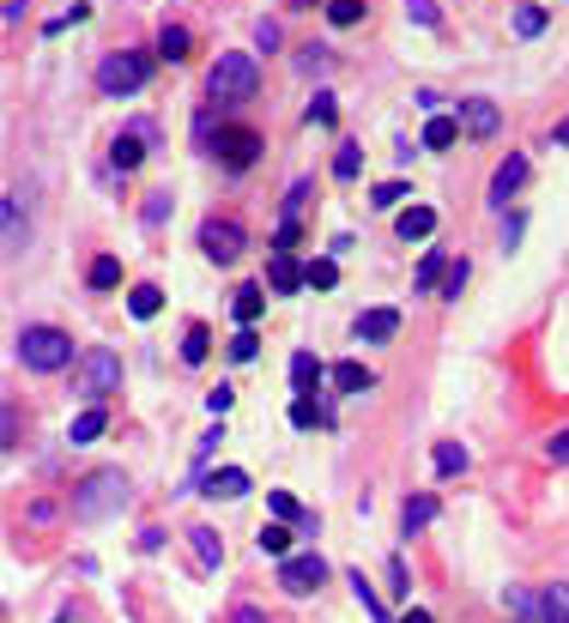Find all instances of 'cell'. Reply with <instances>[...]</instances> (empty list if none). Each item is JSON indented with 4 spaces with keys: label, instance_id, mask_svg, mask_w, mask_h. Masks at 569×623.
<instances>
[{
    "label": "cell",
    "instance_id": "cell-59",
    "mask_svg": "<svg viewBox=\"0 0 569 623\" xmlns=\"http://www.w3.org/2000/svg\"><path fill=\"white\" fill-rule=\"evenodd\" d=\"M291 7H315V0H291Z\"/></svg>",
    "mask_w": 569,
    "mask_h": 623
},
{
    "label": "cell",
    "instance_id": "cell-34",
    "mask_svg": "<svg viewBox=\"0 0 569 623\" xmlns=\"http://www.w3.org/2000/svg\"><path fill=\"white\" fill-rule=\"evenodd\" d=\"M406 195H413V188H406L400 176H394V183H375V188H370V207H375V212H394Z\"/></svg>",
    "mask_w": 569,
    "mask_h": 623
},
{
    "label": "cell",
    "instance_id": "cell-57",
    "mask_svg": "<svg viewBox=\"0 0 569 623\" xmlns=\"http://www.w3.org/2000/svg\"><path fill=\"white\" fill-rule=\"evenodd\" d=\"M551 145H569V116L557 121V133H551Z\"/></svg>",
    "mask_w": 569,
    "mask_h": 623
},
{
    "label": "cell",
    "instance_id": "cell-46",
    "mask_svg": "<svg viewBox=\"0 0 569 623\" xmlns=\"http://www.w3.org/2000/svg\"><path fill=\"white\" fill-rule=\"evenodd\" d=\"M406 19H413V25H425V31H437V25H442L437 0H406Z\"/></svg>",
    "mask_w": 569,
    "mask_h": 623
},
{
    "label": "cell",
    "instance_id": "cell-29",
    "mask_svg": "<svg viewBox=\"0 0 569 623\" xmlns=\"http://www.w3.org/2000/svg\"><path fill=\"white\" fill-rule=\"evenodd\" d=\"M85 285H91V291H116V285H121V260H116V255H97V260L85 267Z\"/></svg>",
    "mask_w": 569,
    "mask_h": 623
},
{
    "label": "cell",
    "instance_id": "cell-24",
    "mask_svg": "<svg viewBox=\"0 0 569 623\" xmlns=\"http://www.w3.org/2000/svg\"><path fill=\"white\" fill-rule=\"evenodd\" d=\"M327 381H334V393H370L375 388V376L363 364H351V357H346V364H334V376H327Z\"/></svg>",
    "mask_w": 569,
    "mask_h": 623
},
{
    "label": "cell",
    "instance_id": "cell-49",
    "mask_svg": "<svg viewBox=\"0 0 569 623\" xmlns=\"http://www.w3.org/2000/svg\"><path fill=\"white\" fill-rule=\"evenodd\" d=\"M388 587H394V593H413V575H406V557H388Z\"/></svg>",
    "mask_w": 569,
    "mask_h": 623
},
{
    "label": "cell",
    "instance_id": "cell-21",
    "mask_svg": "<svg viewBox=\"0 0 569 623\" xmlns=\"http://www.w3.org/2000/svg\"><path fill=\"white\" fill-rule=\"evenodd\" d=\"M260 309H267V291H260V285H236V297H231L236 327H255V321H260Z\"/></svg>",
    "mask_w": 569,
    "mask_h": 623
},
{
    "label": "cell",
    "instance_id": "cell-18",
    "mask_svg": "<svg viewBox=\"0 0 569 623\" xmlns=\"http://www.w3.org/2000/svg\"><path fill=\"white\" fill-rule=\"evenodd\" d=\"M394 231H400V243H425V236H437V212H430V207H406L400 219H394Z\"/></svg>",
    "mask_w": 569,
    "mask_h": 623
},
{
    "label": "cell",
    "instance_id": "cell-40",
    "mask_svg": "<svg viewBox=\"0 0 569 623\" xmlns=\"http://www.w3.org/2000/svg\"><path fill=\"white\" fill-rule=\"evenodd\" d=\"M303 116H310V128H334V121H339V104H334V97H327V92H315Z\"/></svg>",
    "mask_w": 569,
    "mask_h": 623
},
{
    "label": "cell",
    "instance_id": "cell-37",
    "mask_svg": "<svg viewBox=\"0 0 569 623\" xmlns=\"http://www.w3.org/2000/svg\"><path fill=\"white\" fill-rule=\"evenodd\" d=\"M503 606L515 611V618L539 623V593H527V587H503Z\"/></svg>",
    "mask_w": 569,
    "mask_h": 623
},
{
    "label": "cell",
    "instance_id": "cell-27",
    "mask_svg": "<svg viewBox=\"0 0 569 623\" xmlns=\"http://www.w3.org/2000/svg\"><path fill=\"white\" fill-rule=\"evenodd\" d=\"M449 267H454V260L442 255V248H425V260H418V279H413V285H418V291H437L442 279H449Z\"/></svg>",
    "mask_w": 569,
    "mask_h": 623
},
{
    "label": "cell",
    "instance_id": "cell-12",
    "mask_svg": "<svg viewBox=\"0 0 569 623\" xmlns=\"http://www.w3.org/2000/svg\"><path fill=\"white\" fill-rule=\"evenodd\" d=\"M521 183H527V157H521V152H509L503 164H497V176H491V195H485V200H491V207L503 212V207H509V195H521Z\"/></svg>",
    "mask_w": 569,
    "mask_h": 623
},
{
    "label": "cell",
    "instance_id": "cell-11",
    "mask_svg": "<svg viewBox=\"0 0 569 623\" xmlns=\"http://www.w3.org/2000/svg\"><path fill=\"white\" fill-rule=\"evenodd\" d=\"M394 333H400V309H363L351 321V339H363V345H394Z\"/></svg>",
    "mask_w": 569,
    "mask_h": 623
},
{
    "label": "cell",
    "instance_id": "cell-31",
    "mask_svg": "<svg viewBox=\"0 0 569 623\" xmlns=\"http://www.w3.org/2000/svg\"><path fill=\"white\" fill-rule=\"evenodd\" d=\"M346 581H351V599H358V606H363V611H370V618H375V623H394V618H388V606H382V599H375V587H370V581H363V569H351V575H346Z\"/></svg>",
    "mask_w": 569,
    "mask_h": 623
},
{
    "label": "cell",
    "instance_id": "cell-58",
    "mask_svg": "<svg viewBox=\"0 0 569 623\" xmlns=\"http://www.w3.org/2000/svg\"><path fill=\"white\" fill-rule=\"evenodd\" d=\"M400 623H430V611H406V618Z\"/></svg>",
    "mask_w": 569,
    "mask_h": 623
},
{
    "label": "cell",
    "instance_id": "cell-33",
    "mask_svg": "<svg viewBox=\"0 0 569 623\" xmlns=\"http://www.w3.org/2000/svg\"><path fill=\"white\" fill-rule=\"evenodd\" d=\"M327 25H334V31L363 25V0H327Z\"/></svg>",
    "mask_w": 569,
    "mask_h": 623
},
{
    "label": "cell",
    "instance_id": "cell-4",
    "mask_svg": "<svg viewBox=\"0 0 569 623\" xmlns=\"http://www.w3.org/2000/svg\"><path fill=\"white\" fill-rule=\"evenodd\" d=\"M73 388L85 393L91 405H104L109 393L121 388V357H116V351H109V345H91L85 357H79V364H73Z\"/></svg>",
    "mask_w": 569,
    "mask_h": 623
},
{
    "label": "cell",
    "instance_id": "cell-22",
    "mask_svg": "<svg viewBox=\"0 0 569 623\" xmlns=\"http://www.w3.org/2000/svg\"><path fill=\"white\" fill-rule=\"evenodd\" d=\"M291 532H298V527H284V520H267V527L255 532V545L267 551L272 563H284V557H291Z\"/></svg>",
    "mask_w": 569,
    "mask_h": 623
},
{
    "label": "cell",
    "instance_id": "cell-2",
    "mask_svg": "<svg viewBox=\"0 0 569 623\" xmlns=\"http://www.w3.org/2000/svg\"><path fill=\"white\" fill-rule=\"evenodd\" d=\"M19 364L31 369V376H55V369H67L73 364V339L61 333V327H49V321H37V327H19Z\"/></svg>",
    "mask_w": 569,
    "mask_h": 623
},
{
    "label": "cell",
    "instance_id": "cell-39",
    "mask_svg": "<svg viewBox=\"0 0 569 623\" xmlns=\"http://www.w3.org/2000/svg\"><path fill=\"white\" fill-rule=\"evenodd\" d=\"M539 31H545V7H533V0H527V7H515V37L533 43Z\"/></svg>",
    "mask_w": 569,
    "mask_h": 623
},
{
    "label": "cell",
    "instance_id": "cell-9",
    "mask_svg": "<svg viewBox=\"0 0 569 623\" xmlns=\"http://www.w3.org/2000/svg\"><path fill=\"white\" fill-rule=\"evenodd\" d=\"M219 164L231 169V176H243V169H255V157H260V133L255 128H219Z\"/></svg>",
    "mask_w": 569,
    "mask_h": 623
},
{
    "label": "cell",
    "instance_id": "cell-44",
    "mask_svg": "<svg viewBox=\"0 0 569 623\" xmlns=\"http://www.w3.org/2000/svg\"><path fill=\"white\" fill-rule=\"evenodd\" d=\"M327 61H334V55H327L322 43H303V55H298V73H310V79H315V73H327Z\"/></svg>",
    "mask_w": 569,
    "mask_h": 623
},
{
    "label": "cell",
    "instance_id": "cell-53",
    "mask_svg": "<svg viewBox=\"0 0 569 623\" xmlns=\"http://www.w3.org/2000/svg\"><path fill=\"white\" fill-rule=\"evenodd\" d=\"M521 231H527V219H521V212H509V219H503V248H515Z\"/></svg>",
    "mask_w": 569,
    "mask_h": 623
},
{
    "label": "cell",
    "instance_id": "cell-45",
    "mask_svg": "<svg viewBox=\"0 0 569 623\" xmlns=\"http://www.w3.org/2000/svg\"><path fill=\"white\" fill-rule=\"evenodd\" d=\"M466 279H473V267H466V255L461 260H454V267H449V279H442V291H437V297H461V291H466Z\"/></svg>",
    "mask_w": 569,
    "mask_h": 623
},
{
    "label": "cell",
    "instance_id": "cell-17",
    "mask_svg": "<svg viewBox=\"0 0 569 623\" xmlns=\"http://www.w3.org/2000/svg\"><path fill=\"white\" fill-rule=\"evenodd\" d=\"M454 140H461V116H430L425 133H418V145H425V152H449Z\"/></svg>",
    "mask_w": 569,
    "mask_h": 623
},
{
    "label": "cell",
    "instance_id": "cell-42",
    "mask_svg": "<svg viewBox=\"0 0 569 623\" xmlns=\"http://www.w3.org/2000/svg\"><path fill=\"white\" fill-rule=\"evenodd\" d=\"M255 351H260V333H255V327H236V339H231V364H255Z\"/></svg>",
    "mask_w": 569,
    "mask_h": 623
},
{
    "label": "cell",
    "instance_id": "cell-16",
    "mask_svg": "<svg viewBox=\"0 0 569 623\" xmlns=\"http://www.w3.org/2000/svg\"><path fill=\"white\" fill-rule=\"evenodd\" d=\"M437 515H442V503H437V496H430V491L406 496V503H400V532H406V539H413V532H425V527H430V520H437Z\"/></svg>",
    "mask_w": 569,
    "mask_h": 623
},
{
    "label": "cell",
    "instance_id": "cell-20",
    "mask_svg": "<svg viewBox=\"0 0 569 623\" xmlns=\"http://www.w3.org/2000/svg\"><path fill=\"white\" fill-rule=\"evenodd\" d=\"M188 545H195V563L200 569H219L224 563V539L212 527H188Z\"/></svg>",
    "mask_w": 569,
    "mask_h": 623
},
{
    "label": "cell",
    "instance_id": "cell-35",
    "mask_svg": "<svg viewBox=\"0 0 569 623\" xmlns=\"http://www.w3.org/2000/svg\"><path fill=\"white\" fill-rule=\"evenodd\" d=\"M267 515L284 520V527H298V520H303V503H298L291 491H272V496H267Z\"/></svg>",
    "mask_w": 569,
    "mask_h": 623
},
{
    "label": "cell",
    "instance_id": "cell-25",
    "mask_svg": "<svg viewBox=\"0 0 569 623\" xmlns=\"http://www.w3.org/2000/svg\"><path fill=\"white\" fill-rule=\"evenodd\" d=\"M0 219H7V255H25V212H19V195L0 200Z\"/></svg>",
    "mask_w": 569,
    "mask_h": 623
},
{
    "label": "cell",
    "instance_id": "cell-14",
    "mask_svg": "<svg viewBox=\"0 0 569 623\" xmlns=\"http://www.w3.org/2000/svg\"><path fill=\"white\" fill-rule=\"evenodd\" d=\"M334 376V369L315 357V351H291V388H298V400H315V388Z\"/></svg>",
    "mask_w": 569,
    "mask_h": 623
},
{
    "label": "cell",
    "instance_id": "cell-23",
    "mask_svg": "<svg viewBox=\"0 0 569 623\" xmlns=\"http://www.w3.org/2000/svg\"><path fill=\"white\" fill-rule=\"evenodd\" d=\"M109 430V412L104 405H85V412L73 418V430H67V442H79V448H85V442H97Z\"/></svg>",
    "mask_w": 569,
    "mask_h": 623
},
{
    "label": "cell",
    "instance_id": "cell-10",
    "mask_svg": "<svg viewBox=\"0 0 569 623\" xmlns=\"http://www.w3.org/2000/svg\"><path fill=\"white\" fill-rule=\"evenodd\" d=\"M461 133L466 140H497V128H503V109L491 104V97H461Z\"/></svg>",
    "mask_w": 569,
    "mask_h": 623
},
{
    "label": "cell",
    "instance_id": "cell-30",
    "mask_svg": "<svg viewBox=\"0 0 569 623\" xmlns=\"http://www.w3.org/2000/svg\"><path fill=\"white\" fill-rule=\"evenodd\" d=\"M430 467H437L442 479H454V472H466V467H473V455H466L461 442H437V455H430Z\"/></svg>",
    "mask_w": 569,
    "mask_h": 623
},
{
    "label": "cell",
    "instance_id": "cell-41",
    "mask_svg": "<svg viewBox=\"0 0 569 623\" xmlns=\"http://www.w3.org/2000/svg\"><path fill=\"white\" fill-rule=\"evenodd\" d=\"M140 219H146V231H158V224L170 219V188H152L146 195V207H140Z\"/></svg>",
    "mask_w": 569,
    "mask_h": 623
},
{
    "label": "cell",
    "instance_id": "cell-32",
    "mask_svg": "<svg viewBox=\"0 0 569 623\" xmlns=\"http://www.w3.org/2000/svg\"><path fill=\"white\" fill-rule=\"evenodd\" d=\"M158 309H164V291H158V285H133L128 291V315H133V321H152Z\"/></svg>",
    "mask_w": 569,
    "mask_h": 623
},
{
    "label": "cell",
    "instance_id": "cell-19",
    "mask_svg": "<svg viewBox=\"0 0 569 623\" xmlns=\"http://www.w3.org/2000/svg\"><path fill=\"white\" fill-rule=\"evenodd\" d=\"M158 55H164V61H188V55H195V37H188V25H158Z\"/></svg>",
    "mask_w": 569,
    "mask_h": 623
},
{
    "label": "cell",
    "instance_id": "cell-6",
    "mask_svg": "<svg viewBox=\"0 0 569 623\" xmlns=\"http://www.w3.org/2000/svg\"><path fill=\"white\" fill-rule=\"evenodd\" d=\"M243 248H248V231L236 219H207L200 224V255H207L212 267H236Z\"/></svg>",
    "mask_w": 569,
    "mask_h": 623
},
{
    "label": "cell",
    "instance_id": "cell-43",
    "mask_svg": "<svg viewBox=\"0 0 569 623\" xmlns=\"http://www.w3.org/2000/svg\"><path fill=\"white\" fill-rule=\"evenodd\" d=\"M358 169H363V152H358V145H339V152H334V176H339V183H358Z\"/></svg>",
    "mask_w": 569,
    "mask_h": 623
},
{
    "label": "cell",
    "instance_id": "cell-52",
    "mask_svg": "<svg viewBox=\"0 0 569 623\" xmlns=\"http://www.w3.org/2000/svg\"><path fill=\"white\" fill-rule=\"evenodd\" d=\"M231 400H236L231 388H212V393H207V412H212V418H224V412H231Z\"/></svg>",
    "mask_w": 569,
    "mask_h": 623
},
{
    "label": "cell",
    "instance_id": "cell-55",
    "mask_svg": "<svg viewBox=\"0 0 569 623\" xmlns=\"http://www.w3.org/2000/svg\"><path fill=\"white\" fill-rule=\"evenodd\" d=\"M25 19V0H7V25H19Z\"/></svg>",
    "mask_w": 569,
    "mask_h": 623
},
{
    "label": "cell",
    "instance_id": "cell-36",
    "mask_svg": "<svg viewBox=\"0 0 569 623\" xmlns=\"http://www.w3.org/2000/svg\"><path fill=\"white\" fill-rule=\"evenodd\" d=\"M303 279H310V291H334L339 285V260L327 255V260H310V267H303Z\"/></svg>",
    "mask_w": 569,
    "mask_h": 623
},
{
    "label": "cell",
    "instance_id": "cell-48",
    "mask_svg": "<svg viewBox=\"0 0 569 623\" xmlns=\"http://www.w3.org/2000/svg\"><path fill=\"white\" fill-rule=\"evenodd\" d=\"M255 49H279V19H260V25H255Z\"/></svg>",
    "mask_w": 569,
    "mask_h": 623
},
{
    "label": "cell",
    "instance_id": "cell-60",
    "mask_svg": "<svg viewBox=\"0 0 569 623\" xmlns=\"http://www.w3.org/2000/svg\"><path fill=\"white\" fill-rule=\"evenodd\" d=\"M509 623H527V618H509Z\"/></svg>",
    "mask_w": 569,
    "mask_h": 623
},
{
    "label": "cell",
    "instance_id": "cell-56",
    "mask_svg": "<svg viewBox=\"0 0 569 623\" xmlns=\"http://www.w3.org/2000/svg\"><path fill=\"white\" fill-rule=\"evenodd\" d=\"M231 623H260V611H255V606H243V611H236Z\"/></svg>",
    "mask_w": 569,
    "mask_h": 623
},
{
    "label": "cell",
    "instance_id": "cell-50",
    "mask_svg": "<svg viewBox=\"0 0 569 623\" xmlns=\"http://www.w3.org/2000/svg\"><path fill=\"white\" fill-rule=\"evenodd\" d=\"M303 200H310V183H291V195H284V219H298Z\"/></svg>",
    "mask_w": 569,
    "mask_h": 623
},
{
    "label": "cell",
    "instance_id": "cell-5",
    "mask_svg": "<svg viewBox=\"0 0 569 623\" xmlns=\"http://www.w3.org/2000/svg\"><path fill=\"white\" fill-rule=\"evenodd\" d=\"M152 79V61H146L140 49H109L104 61H97V92L104 97H133Z\"/></svg>",
    "mask_w": 569,
    "mask_h": 623
},
{
    "label": "cell",
    "instance_id": "cell-28",
    "mask_svg": "<svg viewBox=\"0 0 569 623\" xmlns=\"http://www.w3.org/2000/svg\"><path fill=\"white\" fill-rule=\"evenodd\" d=\"M539 623H569V581H551L539 593Z\"/></svg>",
    "mask_w": 569,
    "mask_h": 623
},
{
    "label": "cell",
    "instance_id": "cell-1",
    "mask_svg": "<svg viewBox=\"0 0 569 623\" xmlns=\"http://www.w3.org/2000/svg\"><path fill=\"white\" fill-rule=\"evenodd\" d=\"M133 503V484H128V472L121 467H97V472H85V479L73 484V520H109V515H121V508Z\"/></svg>",
    "mask_w": 569,
    "mask_h": 623
},
{
    "label": "cell",
    "instance_id": "cell-13",
    "mask_svg": "<svg viewBox=\"0 0 569 623\" xmlns=\"http://www.w3.org/2000/svg\"><path fill=\"white\" fill-rule=\"evenodd\" d=\"M200 496H212V503H236V496H248V472L243 467L200 472Z\"/></svg>",
    "mask_w": 569,
    "mask_h": 623
},
{
    "label": "cell",
    "instance_id": "cell-51",
    "mask_svg": "<svg viewBox=\"0 0 569 623\" xmlns=\"http://www.w3.org/2000/svg\"><path fill=\"white\" fill-rule=\"evenodd\" d=\"M0 430H7V436H0V448H13V442H19V405H7V412H0Z\"/></svg>",
    "mask_w": 569,
    "mask_h": 623
},
{
    "label": "cell",
    "instance_id": "cell-47",
    "mask_svg": "<svg viewBox=\"0 0 569 623\" xmlns=\"http://www.w3.org/2000/svg\"><path fill=\"white\" fill-rule=\"evenodd\" d=\"M545 460H551V467H569V430H557V436L545 442Z\"/></svg>",
    "mask_w": 569,
    "mask_h": 623
},
{
    "label": "cell",
    "instance_id": "cell-38",
    "mask_svg": "<svg viewBox=\"0 0 569 623\" xmlns=\"http://www.w3.org/2000/svg\"><path fill=\"white\" fill-rule=\"evenodd\" d=\"M291 424L315 430V424H334V412H327V405H315V400H291Z\"/></svg>",
    "mask_w": 569,
    "mask_h": 623
},
{
    "label": "cell",
    "instance_id": "cell-3",
    "mask_svg": "<svg viewBox=\"0 0 569 623\" xmlns=\"http://www.w3.org/2000/svg\"><path fill=\"white\" fill-rule=\"evenodd\" d=\"M207 97L212 104H248V97H260V67L255 55H219V61L207 67Z\"/></svg>",
    "mask_w": 569,
    "mask_h": 623
},
{
    "label": "cell",
    "instance_id": "cell-15",
    "mask_svg": "<svg viewBox=\"0 0 569 623\" xmlns=\"http://www.w3.org/2000/svg\"><path fill=\"white\" fill-rule=\"evenodd\" d=\"M267 285H272V297H298L310 279H303V267H298L291 255H272V260H267Z\"/></svg>",
    "mask_w": 569,
    "mask_h": 623
},
{
    "label": "cell",
    "instance_id": "cell-7",
    "mask_svg": "<svg viewBox=\"0 0 569 623\" xmlns=\"http://www.w3.org/2000/svg\"><path fill=\"white\" fill-rule=\"evenodd\" d=\"M322 581H327L322 551H291V557L279 563V593H284V599H310Z\"/></svg>",
    "mask_w": 569,
    "mask_h": 623
},
{
    "label": "cell",
    "instance_id": "cell-8",
    "mask_svg": "<svg viewBox=\"0 0 569 623\" xmlns=\"http://www.w3.org/2000/svg\"><path fill=\"white\" fill-rule=\"evenodd\" d=\"M152 140H158V121H128V128L116 133V140H109V164L121 169V176H128V169H140L146 164V152H152Z\"/></svg>",
    "mask_w": 569,
    "mask_h": 623
},
{
    "label": "cell",
    "instance_id": "cell-54",
    "mask_svg": "<svg viewBox=\"0 0 569 623\" xmlns=\"http://www.w3.org/2000/svg\"><path fill=\"white\" fill-rule=\"evenodd\" d=\"M140 551L152 557V551H164V527H140Z\"/></svg>",
    "mask_w": 569,
    "mask_h": 623
},
{
    "label": "cell",
    "instance_id": "cell-26",
    "mask_svg": "<svg viewBox=\"0 0 569 623\" xmlns=\"http://www.w3.org/2000/svg\"><path fill=\"white\" fill-rule=\"evenodd\" d=\"M207 357H212V327H188V333H182V364H188V369H200V364H207Z\"/></svg>",
    "mask_w": 569,
    "mask_h": 623
}]
</instances>
